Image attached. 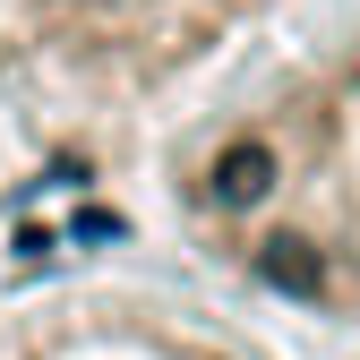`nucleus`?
<instances>
[{"mask_svg": "<svg viewBox=\"0 0 360 360\" xmlns=\"http://www.w3.org/2000/svg\"><path fill=\"white\" fill-rule=\"evenodd\" d=\"M163 198L206 275L360 335V18L206 112Z\"/></svg>", "mask_w": 360, "mask_h": 360, "instance_id": "1", "label": "nucleus"}, {"mask_svg": "<svg viewBox=\"0 0 360 360\" xmlns=\"http://www.w3.org/2000/svg\"><path fill=\"white\" fill-rule=\"evenodd\" d=\"M292 0H0V138H112Z\"/></svg>", "mask_w": 360, "mask_h": 360, "instance_id": "2", "label": "nucleus"}, {"mask_svg": "<svg viewBox=\"0 0 360 360\" xmlns=\"http://www.w3.org/2000/svg\"><path fill=\"white\" fill-rule=\"evenodd\" d=\"M0 360H266L214 309H189L155 283H77L43 292L0 326Z\"/></svg>", "mask_w": 360, "mask_h": 360, "instance_id": "3", "label": "nucleus"}]
</instances>
